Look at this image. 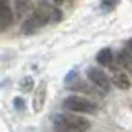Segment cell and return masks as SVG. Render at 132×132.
Wrapping results in <instances>:
<instances>
[{"mask_svg": "<svg viewBox=\"0 0 132 132\" xmlns=\"http://www.w3.org/2000/svg\"><path fill=\"white\" fill-rule=\"evenodd\" d=\"M63 18L61 10L56 8L51 3L40 2V5L27 16V20L22 23V33L23 35H33L35 31H38L41 27H45L46 23H58Z\"/></svg>", "mask_w": 132, "mask_h": 132, "instance_id": "cell-1", "label": "cell"}, {"mask_svg": "<svg viewBox=\"0 0 132 132\" xmlns=\"http://www.w3.org/2000/svg\"><path fill=\"white\" fill-rule=\"evenodd\" d=\"M53 126L58 132H86L91 127L88 119L74 114H58L53 119Z\"/></svg>", "mask_w": 132, "mask_h": 132, "instance_id": "cell-2", "label": "cell"}, {"mask_svg": "<svg viewBox=\"0 0 132 132\" xmlns=\"http://www.w3.org/2000/svg\"><path fill=\"white\" fill-rule=\"evenodd\" d=\"M64 109L71 112H84V114H93L96 111V104L91 102L89 99L81 97V96H68L63 101Z\"/></svg>", "mask_w": 132, "mask_h": 132, "instance_id": "cell-3", "label": "cell"}, {"mask_svg": "<svg viewBox=\"0 0 132 132\" xmlns=\"http://www.w3.org/2000/svg\"><path fill=\"white\" fill-rule=\"evenodd\" d=\"M86 74H88L89 82H91V84H93L101 94H107V93H109V89H111V81H109V78L106 76V73L102 71L101 68H97V66H91V68H88Z\"/></svg>", "mask_w": 132, "mask_h": 132, "instance_id": "cell-4", "label": "cell"}, {"mask_svg": "<svg viewBox=\"0 0 132 132\" xmlns=\"http://www.w3.org/2000/svg\"><path fill=\"white\" fill-rule=\"evenodd\" d=\"M13 22V8L10 0H0V31L7 30Z\"/></svg>", "mask_w": 132, "mask_h": 132, "instance_id": "cell-5", "label": "cell"}, {"mask_svg": "<svg viewBox=\"0 0 132 132\" xmlns=\"http://www.w3.org/2000/svg\"><path fill=\"white\" fill-rule=\"evenodd\" d=\"M45 101H46V82L41 81L40 86L35 89V94H33V111L40 112L45 106Z\"/></svg>", "mask_w": 132, "mask_h": 132, "instance_id": "cell-6", "label": "cell"}, {"mask_svg": "<svg viewBox=\"0 0 132 132\" xmlns=\"http://www.w3.org/2000/svg\"><path fill=\"white\" fill-rule=\"evenodd\" d=\"M116 61H117V64L121 66L127 74L132 76V55H130L129 50H121V51L117 53V56H116Z\"/></svg>", "mask_w": 132, "mask_h": 132, "instance_id": "cell-7", "label": "cell"}, {"mask_svg": "<svg viewBox=\"0 0 132 132\" xmlns=\"http://www.w3.org/2000/svg\"><path fill=\"white\" fill-rule=\"evenodd\" d=\"M112 84L119 89H129L130 88V79L124 71H116L112 73Z\"/></svg>", "mask_w": 132, "mask_h": 132, "instance_id": "cell-8", "label": "cell"}, {"mask_svg": "<svg viewBox=\"0 0 132 132\" xmlns=\"http://www.w3.org/2000/svg\"><path fill=\"white\" fill-rule=\"evenodd\" d=\"M96 61H97L101 66H111V64H112V61H114V53H112V50H111V48L101 50V51L96 55Z\"/></svg>", "mask_w": 132, "mask_h": 132, "instance_id": "cell-9", "label": "cell"}, {"mask_svg": "<svg viewBox=\"0 0 132 132\" xmlns=\"http://www.w3.org/2000/svg\"><path fill=\"white\" fill-rule=\"evenodd\" d=\"M30 8H31V0H13V10L18 18L27 15L30 12Z\"/></svg>", "mask_w": 132, "mask_h": 132, "instance_id": "cell-10", "label": "cell"}, {"mask_svg": "<svg viewBox=\"0 0 132 132\" xmlns=\"http://www.w3.org/2000/svg\"><path fill=\"white\" fill-rule=\"evenodd\" d=\"M20 89L23 93H30L33 89V78L31 76H25L22 81H20Z\"/></svg>", "mask_w": 132, "mask_h": 132, "instance_id": "cell-11", "label": "cell"}, {"mask_svg": "<svg viewBox=\"0 0 132 132\" xmlns=\"http://www.w3.org/2000/svg\"><path fill=\"white\" fill-rule=\"evenodd\" d=\"M119 0H101V8L102 12H112L117 7Z\"/></svg>", "mask_w": 132, "mask_h": 132, "instance_id": "cell-12", "label": "cell"}, {"mask_svg": "<svg viewBox=\"0 0 132 132\" xmlns=\"http://www.w3.org/2000/svg\"><path fill=\"white\" fill-rule=\"evenodd\" d=\"M13 104H15V109L16 111H23L25 109V101L22 97H15L13 99Z\"/></svg>", "mask_w": 132, "mask_h": 132, "instance_id": "cell-13", "label": "cell"}, {"mask_svg": "<svg viewBox=\"0 0 132 132\" xmlns=\"http://www.w3.org/2000/svg\"><path fill=\"white\" fill-rule=\"evenodd\" d=\"M127 50H132V40L127 41Z\"/></svg>", "mask_w": 132, "mask_h": 132, "instance_id": "cell-14", "label": "cell"}, {"mask_svg": "<svg viewBox=\"0 0 132 132\" xmlns=\"http://www.w3.org/2000/svg\"><path fill=\"white\" fill-rule=\"evenodd\" d=\"M53 2H55V3H56V5H61V3H63V2H64V0H53Z\"/></svg>", "mask_w": 132, "mask_h": 132, "instance_id": "cell-15", "label": "cell"}]
</instances>
